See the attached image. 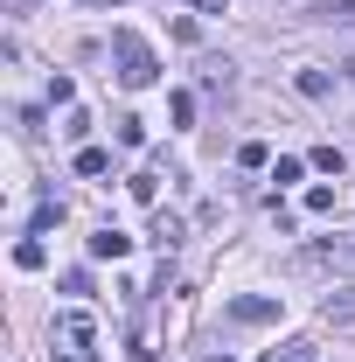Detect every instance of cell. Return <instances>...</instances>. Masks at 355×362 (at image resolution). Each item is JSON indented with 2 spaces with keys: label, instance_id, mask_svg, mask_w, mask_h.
Instances as JSON below:
<instances>
[{
  "label": "cell",
  "instance_id": "cell-15",
  "mask_svg": "<svg viewBox=\"0 0 355 362\" xmlns=\"http://www.w3.org/2000/svg\"><path fill=\"white\" fill-rule=\"evenodd\" d=\"M237 168H265V139H244L237 146Z\"/></svg>",
  "mask_w": 355,
  "mask_h": 362
},
{
  "label": "cell",
  "instance_id": "cell-10",
  "mask_svg": "<svg viewBox=\"0 0 355 362\" xmlns=\"http://www.w3.org/2000/svg\"><path fill=\"white\" fill-rule=\"evenodd\" d=\"M320 21H355V0H313Z\"/></svg>",
  "mask_w": 355,
  "mask_h": 362
},
{
  "label": "cell",
  "instance_id": "cell-5",
  "mask_svg": "<svg viewBox=\"0 0 355 362\" xmlns=\"http://www.w3.org/2000/svg\"><path fill=\"white\" fill-rule=\"evenodd\" d=\"M320 320L349 334V327H355V293H334V300H320Z\"/></svg>",
  "mask_w": 355,
  "mask_h": 362
},
{
  "label": "cell",
  "instance_id": "cell-16",
  "mask_svg": "<svg viewBox=\"0 0 355 362\" xmlns=\"http://www.w3.org/2000/svg\"><path fill=\"white\" fill-rule=\"evenodd\" d=\"M202 84H230V63L223 56H202Z\"/></svg>",
  "mask_w": 355,
  "mask_h": 362
},
{
  "label": "cell",
  "instance_id": "cell-12",
  "mask_svg": "<svg viewBox=\"0 0 355 362\" xmlns=\"http://www.w3.org/2000/svg\"><path fill=\"white\" fill-rule=\"evenodd\" d=\"M300 90H307V98H327L334 77H327V70H300Z\"/></svg>",
  "mask_w": 355,
  "mask_h": 362
},
{
  "label": "cell",
  "instance_id": "cell-8",
  "mask_svg": "<svg viewBox=\"0 0 355 362\" xmlns=\"http://www.w3.org/2000/svg\"><path fill=\"white\" fill-rule=\"evenodd\" d=\"M56 334H63V341H91V314H63Z\"/></svg>",
  "mask_w": 355,
  "mask_h": 362
},
{
  "label": "cell",
  "instance_id": "cell-3",
  "mask_svg": "<svg viewBox=\"0 0 355 362\" xmlns=\"http://www.w3.org/2000/svg\"><path fill=\"white\" fill-rule=\"evenodd\" d=\"M230 320L265 327V320H279V300H265V293H237V300H230Z\"/></svg>",
  "mask_w": 355,
  "mask_h": 362
},
{
  "label": "cell",
  "instance_id": "cell-13",
  "mask_svg": "<svg viewBox=\"0 0 355 362\" xmlns=\"http://www.w3.org/2000/svg\"><path fill=\"white\" fill-rule=\"evenodd\" d=\"M307 168H320V175H342V146H313Z\"/></svg>",
  "mask_w": 355,
  "mask_h": 362
},
{
  "label": "cell",
  "instance_id": "cell-7",
  "mask_svg": "<svg viewBox=\"0 0 355 362\" xmlns=\"http://www.w3.org/2000/svg\"><path fill=\"white\" fill-rule=\"evenodd\" d=\"M105 168H112L105 146H77V175H105Z\"/></svg>",
  "mask_w": 355,
  "mask_h": 362
},
{
  "label": "cell",
  "instance_id": "cell-20",
  "mask_svg": "<svg viewBox=\"0 0 355 362\" xmlns=\"http://www.w3.org/2000/svg\"><path fill=\"white\" fill-rule=\"evenodd\" d=\"M342 70H349V77H355V56H349V63H342Z\"/></svg>",
  "mask_w": 355,
  "mask_h": 362
},
{
  "label": "cell",
  "instance_id": "cell-21",
  "mask_svg": "<svg viewBox=\"0 0 355 362\" xmlns=\"http://www.w3.org/2000/svg\"><path fill=\"white\" fill-rule=\"evenodd\" d=\"M202 362H230V356H202Z\"/></svg>",
  "mask_w": 355,
  "mask_h": 362
},
{
  "label": "cell",
  "instance_id": "cell-6",
  "mask_svg": "<svg viewBox=\"0 0 355 362\" xmlns=\"http://www.w3.org/2000/svg\"><path fill=\"white\" fill-rule=\"evenodd\" d=\"M14 265H21V272H42V265H49L42 237H21V244H14Z\"/></svg>",
  "mask_w": 355,
  "mask_h": 362
},
{
  "label": "cell",
  "instance_id": "cell-4",
  "mask_svg": "<svg viewBox=\"0 0 355 362\" xmlns=\"http://www.w3.org/2000/svg\"><path fill=\"white\" fill-rule=\"evenodd\" d=\"M126 251H133V237H126V230H91V258H126Z\"/></svg>",
  "mask_w": 355,
  "mask_h": 362
},
{
  "label": "cell",
  "instance_id": "cell-14",
  "mask_svg": "<svg viewBox=\"0 0 355 362\" xmlns=\"http://www.w3.org/2000/svg\"><path fill=\"white\" fill-rule=\"evenodd\" d=\"M126 195H133V202H146V209H153V195H161V188H153V175H133V181H126Z\"/></svg>",
  "mask_w": 355,
  "mask_h": 362
},
{
  "label": "cell",
  "instance_id": "cell-18",
  "mask_svg": "<svg viewBox=\"0 0 355 362\" xmlns=\"http://www.w3.org/2000/svg\"><path fill=\"white\" fill-rule=\"evenodd\" d=\"M63 362H91V349H84V341H70V349H63Z\"/></svg>",
  "mask_w": 355,
  "mask_h": 362
},
{
  "label": "cell",
  "instance_id": "cell-1",
  "mask_svg": "<svg viewBox=\"0 0 355 362\" xmlns=\"http://www.w3.org/2000/svg\"><path fill=\"white\" fill-rule=\"evenodd\" d=\"M112 63H119V84L126 90H146L153 77H161V56L146 49L139 28H112Z\"/></svg>",
  "mask_w": 355,
  "mask_h": 362
},
{
  "label": "cell",
  "instance_id": "cell-17",
  "mask_svg": "<svg viewBox=\"0 0 355 362\" xmlns=\"http://www.w3.org/2000/svg\"><path fill=\"white\" fill-rule=\"evenodd\" d=\"M300 175H307V160H293V153H286V160L272 168V181H279V188H286V181H300Z\"/></svg>",
  "mask_w": 355,
  "mask_h": 362
},
{
  "label": "cell",
  "instance_id": "cell-9",
  "mask_svg": "<svg viewBox=\"0 0 355 362\" xmlns=\"http://www.w3.org/2000/svg\"><path fill=\"white\" fill-rule=\"evenodd\" d=\"M265 362H320V356H313V341H286V349H272Z\"/></svg>",
  "mask_w": 355,
  "mask_h": 362
},
{
  "label": "cell",
  "instance_id": "cell-2",
  "mask_svg": "<svg viewBox=\"0 0 355 362\" xmlns=\"http://www.w3.org/2000/svg\"><path fill=\"white\" fill-rule=\"evenodd\" d=\"M300 265H334V272H349V265H355V230H342V237H320V244H307V251H300Z\"/></svg>",
  "mask_w": 355,
  "mask_h": 362
},
{
  "label": "cell",
  "instance_id": "cell-19",
  "mask_svg": "<svg viewBox=\"0 0 355 362\" xmlns=\"http://www.w3.org/2000/svg\"><path fill=\"white\" fill-rule=\"evenodd\" d=\"M195 7H209V14H223V7H230V0H195Z\"/></svg>",
  "mask_w": 355,
  "mask_h": 362
},
{
  "label": "cell",
  "instance_id": "cell-11",
  "mask_svg": "<svg viewBox=\"0 0 355 362\" xmlns=\"http://www.w3.org/2000/svg\"><path fill=\"white\" fill-rule=\"evenodd\" d=\"M168 119H175V126L195 119V90H175V98H168Z\"/></svg>",
  "mask_w": 355,
  "mask_h": 362
}]
</instances>
